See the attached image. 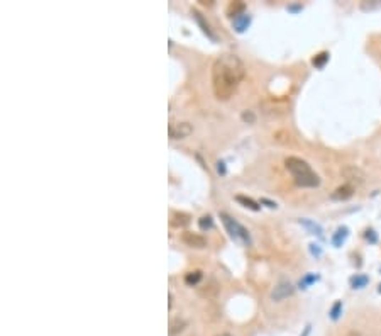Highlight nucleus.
Masks as SVG:
<instances>
[{
  "mask_svg": "<svg viewBox=\"0 0 381 336\" xmlns=\"http://www.w3.org/2000/svg\"><path fill=\"white\" fill-rule=\"evenodd\" d=\"M246 75V67L239 56L224 53L212 65V90L219 101H229L236 94Z\"/></svg>",
  "mask_w": 381,
  "mask_h": 336,
  "instance_id": "obj_1",
  "label": "nucleus"
},
{
  "mask_svg": "<svg viewBox=\"0 0 381 336\" xmlns=\"http://www.w3.org/2000/svg\"><path fill=\"white\" fill-rule=\"evenodd\" d=\"M285 167L293 175V180L298 187H318L320 185V177L312 170V167L305 160L298 158V156H288L285 160Z\"/></svg>",
  "mask_w": 381,
  "mask_h": 336,
  "instance_id": "obj_2",
  "label": "nucleus"
},
{
  "mask_svg": "<svg viewBox=\"0 0 381 336\" xmlns=\"http://www.w3.org/2000/svg\"><path fill=\"white\" fill-rule=\"evenodd\" d=\"M221 219H222L225 229H227L229 235H231L232 238L238 239V241H242L248 246L251 245V235H249V231L244 228V226H241L234 218H231V216L225 214V212H221Z\"/></svg>",
  "mask_w": 381,
  "mask_h": 336,
  "instance_id": "obj_3",
  "label": "nucleus"
},
{
  "mask_svg": "<svg viewBox=\"0 0 381 336\" xmlns=\"http://www.w3.org/2000/svg\"><path fill=\"white\" fill-rule=\"evenodd\" d=\"M191 133H193V128H191L190 122H171L168 126V134H170L171 139L188 138Z\"/></svg>",
  "mask_w": 381,
  "mask_h": 336,
  "instance_id": "obj_4",
  "label": "nucleus"
},
{
  "mask_svg": "<svg viewBox=\"0 0 381 336\" xmlns=\"http://www.w3.org/2000/svg\"><path fill=\"white\" fill-rule=\"evenodd\" d=\"M293 292H295L293 284L288 282V280H281V282L276 284V287H274L273 292H271V299L276 301V302H280V301H283V299H286V297H290Z\"/></svg>",
  "mask_w": 381,
  "mask_h": 336,
  "instance_id": "obj_5",
  "label": "nucleus"
},
{
  "mask_svg": "<svg viewBox=\"0 0 381 336\" xmlns=\"http://www.w3.org/2000/svg\"><path fill=\"white\" fill-rule=\"evenodd\" d=\"M181 241H183L187 246H190V248H197V250L207 248V239H205L202 235H198V233L185 231L183 235H181Z\"/></svg>",
  "mask_w": 381,
  "mask_h": 336,
  "instance_id": "obj_6",
  "label": "nucleus"
},
{
  "mask_svg": "<svg viewBox=\"0 0 381 336\" xmlns=\"http://www.w3.org/2000/svg\"><path fill=\"white\" fill-rule=\"evenodd\" d=\"M341 173L348 182H356V184H363V182H365V173H363V170H359V168L354 165L344 167L341 170Z\"/></svg>",
  "mask_w": 381,
  "mask_h": 336,
  "instance_id": "obj_7",
  "label": "nucleus"
},
{
  "mask_svg": "<svg viewBox=\"0 0 381 336\" xmlns=\"http://www.w3.org/2000/svg\"><path fill=\"white\" fill-rule=\"evenodd\" d=\"M352 195H354V187H352L351 184H344L332 192L331 199H334V201H348V199L352 197Z\"/></svg>",
  "mask_w": 381,
  "mask_h": 336,
  "instance_id": "obj_8",
  "label": "nucleus"
},
{
  "mask_svg": "<svg viewBox=\"0 0 381 336\" xmlns=\"http://www.w3.org/2000/svg\"><path fill=\"white\" fill-rule=\"evenodd\" d=\"M190 214H187V212H171V226H175V228H183V226L190 224Z\"/></svg>",
  "mask_w": 381,
  "mask_h": 336,
  "instance_id": "obj_9",
  "label": "nucleus"
},
{
  "mask_svg": "<svg viewBox=\"0 0 381 336\" xmlns=\"http://www.w3.org/2000/svg\"><path fill=\"white\" fill-rule=\"evenodd\" d=\"M232 24H234V29L238 33H244L249 27V24H251V16L249 14H241L239 17H234V22Z\"/></svg>",
  "mask_w": 381,
  "mask_h": 336,
  "instance_id": "obj_10",
  "label": "nucleus"
},
{
  "mask_svg": "<svg viewBox=\"0 0 381 336\" xmlns=\"http://www.w3.org/2000/svg\"><path fill=\"white\" fill-rule=\"evenodd\" d=\"M191 14H193V17H195V19H197V22L202 26V29H204V33L207 34L208 37H212V39H215L214 33H212V29H210V26H208V22L204 19V16H202V14L198 12L197 9H191Z\"/></svg>",
  "mask_w": 381,
  "mask_h": 336,
  "instance_id": "obj_11",
  "label": "nucleus"
},
{
  "mask_svg": "<svg viewBox=\"0 0 381 336\" xmlns=\"http://www.w3.org/2000/svg\"><path fill=\"white\" fill-rule=\"evenodd\" d=\"M348 233H349V229L346 228V226L339 228L337 231L334 233V236H332V243H334V246H341L342 243L346 241V238H348Z\"/></svg>",
  "mask_w": 381,
  "mask_h": 336,
  "instance_id": "obj_12",
  "label": "nucleus"
},
{
  "mask_svg": "<svg viewBox=\"0 0 381 336\" xmlns=\"http://www.w3.org/2000/svg\"><path fill=\"white\" fill-rule=\"evenodd\" d=\"M300 224H303L307 229H310V231H312V235H317L318 238H322V236H324V235H322V233H324V231H322V228H320V226H318L317 222L310 221V219H300Z\"/></svg>",
  "mask_w": 381,
  "mask_h": 336,
  "instance_id": "obj_13",
  "label": "nucleus"
},
{
  "mask_svg": "<svg viewBox=\"0 0 381 336\" xmlns=\"http://www.w3.org/2000/svg\"><path fill=\"white\" fill-rule=\"evenodd\" d=\"M244 3L242 2H231L229 3V7H227V16H231V17H239L241 14H244L242 10H244Z\"/></svg>",
  "mask_w": 381,
  "mask_h": 336,
  "instance_id": "obj_14",
  "label": "nucleus"
},
{
  "mask_svg": "<svg viewBox=\"0 0 381 336\" xmlns=\"http://www.w3.org/2000/svg\"><path fill=\"white\" fill-rule=\"evenodd\" d=\"M185 326H187V323H185L183 319H173L170 323V330H168V333H170V336H175L176 333H181V331L185 330Z\"/></svg>",
  "mask_w": 381,
  "mask_h": 336,
  "instance_id": "obj_15",
  "label": "nucleus"
},
{
  "mask_svg": "<svg viewBox=\"0 0 381 336\" xmlns=\"http://www.w3.org/2000/svg\"><path fill=\"white\" fill-rule=\"evenodd\" d=\"M236 201L238 202H241L244 207H248V209H251V211H259V204H257L256 201H253V199H249V197H244V195H238L236 197Z\"/></svg>",
  "mask_w": 381,
  "mask_h": 336,
  "instance_id": "obj_16",
  "label": "nucleus"
},
{
  "mask_svg": "<svg viewBox=\"0 0 381 336\" xmlns=\"http://www.w3.org/2000/svg\"><path fill=\"white\" fill-rule=\"evenodd\" d=\"M200 280H202L200 270H193V272H188L187 275H185V282H187L188 286H197Z\"/></svg>",
  "mask_w": 381,
  "mask_h": 336,
  "instance_id": "obj_17",
  "label": "nucleus"
},
{
  "mask_svg": "<svg viewBox=\"0 0 381 336\" xmlns=\"http://www.w3.org/2000/svg\"><path fill=\"white\" fill-rule=\"evenodd\" d=\"M327 61H329V53H327V51H322V53L315 54L314 60H312V65H314V67H317V68H322L325 63H327Z\"/></svg>",
  "mask_w": 381,
  "mask_h": 336,
  "instance_id": "obj_18",
  "label": "nucleus"
},
{
  "mask_svg": "<svg viewBox=\"0 0 381 336\" xmlns=\"http://www.w3.org/2000/svg\"><path fill=\"white\" fill-rule=\"evenodd\" d=\"M368 282H369V279L366 275H356V277H352V279H351L352 289H361V287H365Z\"/></svg>",
  "mask_w": 381,
  "mask_h": 336,
  "instance_id": "obj_19",
  "label": "nucleus"
},
{
  "mask_svg": "<svg viewBox=\"0 0 381 336\" xmlns=\"http://www.w3.org/2000/svg\"><path fill=\"white\" fill-rule=\"evenodd\" d=\"M198 226H200V229H204V231H207V229H212L214 228V219H212V216H202L200 219H198Z\"/></svg>",
  "mask_w": 381,
  "mask_h": 336,
  "instance_id": "obj_20",
  "label": "nucleus"
},
{
  "mask_svg": "<svg viewBox=\"0 0 381 336\" xmlns=\"http://www.w3.org/2000/svg\"><path fill=\"white\" fill-rule=\"evenodd\" d=\"M341 311H342V302L341 301H337V302L332 306L331 309V318L332 319H339V316H341Z\"/></svg>",
  "mask_w": 381,
  "mask_h": 336,
  "instance_id": "obj_21",
  "label": "nucleus"
},
{
  "mask_svg": "<svg viewBox=\"0 0 381 336\" xmlns=\"http://www.w3.org/2000/svg\"><path fill=\"white\" fill-rule=\"evenodd\" d=\"M317 279H318V277L315 275V273H308V275L305 277L303 280H300V287H302V289H307V286H310V284H314Z\"/></svg>",
  "mask_w": 381,
  "mask_h": 336,
  "instance_id": "obj_22",
  "label": "nucleus"
},
{
  "mask_svg": "<svg viewBox=\"0 0 381 336\" xmlns=\"http://www.w3.org/2000/svg\"><path fill=\"white\" fill-rule=\"evenodd\" d=\"M366 238H368L371 243H376V241H378V236L375 235V231H373V229H369V231H366Z\"/></svg>",
  "mask_w": 381,
  "mask_h": 336,
  "instance_id": "obj_23",
  "label": "nucleus"
},
{
  "mask_svg": "<svg viewBox=\"0 0 381 336\" xmlns=\"http://www.w3.org/2000/svg\"><path fill=\"white\" fill-rule=\"evenodd\" d=\"M261 204H266L268 207H271V209H276V202H273V201H268V199H261Z\"/></svg>",
  "mask_w": 381,
  "mask_h": 336,
  "instance_id": "obj_24",
  "label": "nucleus"
},
{
  "mask_svg": "<svg viewBox=\"0 0 381 336\" xmlns=\"http://www.w3.org/2000/svg\"><path fill=\"white\" fill-rule=\"evenodd\" d=\"M310 252H312V255H317V256H320V248H318V245H310Z\"/></svg>",
  "mask_w": 381,
  "mask_h": 336,
  "instance_id": "obj_25",
  "label": "nucleus"
},
{
  "mask_svg": "<svg viewBox=\"0 0 381 336\" xmlns=\"http://www.w3.org/2000/svg\"><path fill=\"white\" fill-rule=\"evenodd\" d=\"M217 170H219V173L224 175V173H225V163H224V162H219V163H217Z\"/></svg>",
  "mask_w": 381,
  "mask_h": 336,
  "instance_id": "obj_26",
  "label": "nucleus"
},
{
  "mask_svg": "<svg viewBox=\"0 0 381 336\" xmlns=\"http://www.w3.org/2000/svg\"><path fill=\"white\" fill-rule=\"evenodd\" d=\"M242 119H244V121H248V119H249V122H253L254 121V116L251 114V112H244V114H242Z\"/></svg>",
  "mask_w": 381,
  "mask_h": 336,
  "instance_id": "obj_27",
  "label": "nucleus"
},
{
  "mask_svg": "<svg viewBox=\"0 0 381 336\" xmlns=\"http://www.w3.org/2000/svg\"><path fill=\"white\" fill-rule=\"evenodd\" d=\"M348 336H361V335H359V333H356V331H351V333H349Z\"/></svg>",
  "mask_w": 381,
  "mask_h": 336,
  "instance_id": "obj_28",
  "label": "nucleus"
},
{
  "mask_svg": "<svg viewBox=\"0 0 381 336\" xmlns=\"http://www.w3.org/2000/svg\"><path fill=\"white\" fill-rule=\"evenodd\" d=\"M217 336H231L229 333H222V335H217Z\"/></svg>",
  "mask_w": 381,
  "mask_h": 336,
  "instance_id": "obj_29",
  "label": "nucleus"
},
{
  "mask_svg": "<svg viewBox=\"0 0 381 336\" xmlns=\"http://www.w3.org/2000/svg\"><path fill=\"white\" fill-rule=\"evenodd\" d=\"M380 292H381V286H380Z\"/></svg>",
  "mask_w": 381,
  "mask_h": 336,
  "instance_id": "obj_30",
  "label": "nucleus"
}]
</instances>
